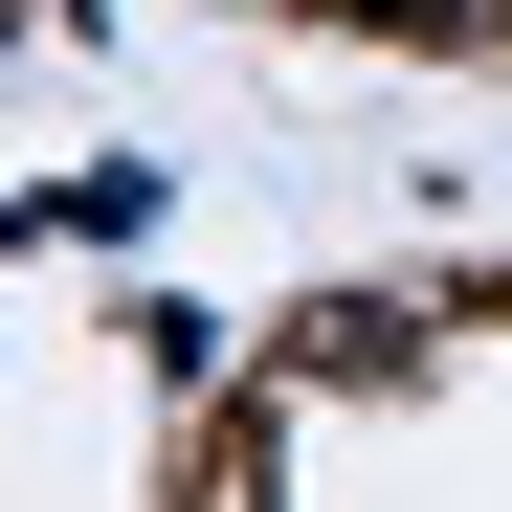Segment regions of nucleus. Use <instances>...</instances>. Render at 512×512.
I'll return each instance as SVG.
<instances>
[{
	"label": "nucleus",
	"instance_id": "obj_1",
	"mask_svg": "<svg viewBox=\"0 0 512 512\" xmlns=\"http://www.w3.org/2000/svg\"><path fill=\"white\" fill-rule=\"evenodd\" d=\"M357 23H468V0H357Z\"/></svg>",
	"mask_w": 512,
	"mask_h": 512
}]
</instances>
